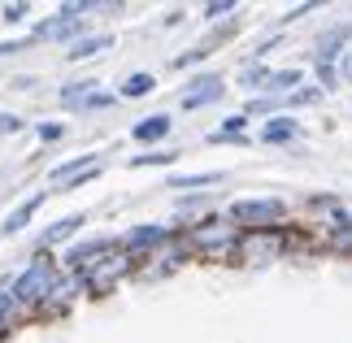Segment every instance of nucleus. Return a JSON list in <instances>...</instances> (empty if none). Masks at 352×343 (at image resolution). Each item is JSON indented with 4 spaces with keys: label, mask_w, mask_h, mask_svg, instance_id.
<instances>
[{
    "label": "nucleus",
    "mask_w": 352,
    "mask_h": 343,
    "mask_svg": "<svg viewBox=\"0 0 352 343\" xmlns=\"http://www.w3.org/2000/svg\"><path fill=\"white\" fill-rule=\"evenodd\" d=\"M348 44H352V18L327 26V31L314 39V65H340L344 52H352Z\"/></svg>",
    "instance_id": "9b49d317"
},
{
    "label": "nucleus",
    "mask_w": 352,
    "mask_h": 343,
    "mask_svg": "<svg viewBox=\"0 0 352 343\" xmlns=\"http://www.w3.org/2000/svg\"><path fill=\"white\" fill-rule=\"evenodd\" d=\"M222 183H226V174H222V170H205V174H174V178H166V191H183V196H187L192 187L205 191V187H222Z\"/></svg>",
    "instance_id": "b1692460"
},
{
    "label": "nucleus",
    "mask_w": 352,
    "mask_h": 343,
    "mask_svg": "<svg viewBox=\"0 0 352 343\" xmlns=\"http://www.w3.org/2000/svg\"><path fill=\"white\" fill-rule=\"evenodd\" d=\"M170 131H174V118H170V113H148V118H140V122L131 126V144H140V148H148V153H153L157 144L170 140Z\"/></svg>",
    "instance_id": "2eb2a0df"
},
{
    "label": "nucleus",
    "mask_w": 352,
    "mask_h": 343,
    "mask_svg": "<svg viewBox=\"0 0 352 343\" xmlns=\"http://www.w3.org/2000/svg\"><path fill=\"white\" fill-rule=\"evenodd\" d=\"M31 18V5L26 0H9V5H0V22H9V26H18Z\"/></svg>",
    "instance_id": "7c9ffc66"
},
{
    "label": "nucleus",
    "mask_w": 352,
    "mask_h": 343,
    "mask_svg": "<svg viewBox=\"0 0 352 343\" xmlns=\"http://www.w3.org/2000/svg\"><path fill=\"white\" fill-rule=\"evenodd\" d=\"M348 204H352V200H348Z\"/></svg>",
    "instance_id": "ea45409f"
},
{
    "label": "nucleus",
    "mask_w": 352,
    "mask_h": 343,
    "mask_svg": "<svg viewBox=\"0 0 352 343\" xmlns=\"http://www.w3.org/2000/svg\"><path fill=\"white\" fill-rule=\"evenodd\" d=\"M213 57V52H205V48H187V52H179V57H174V70H192V65H205Z\"/></svg>",
    "instance_id": "2f4dec72"
},
{
    "label": "nucleus",
    "mask_w": 352,
    "mask_h": 343,
    "mask_svg": "<svg viewBox=\"0 0 352 343\" xmlns=\"http://www.w3.org/2000/svg\"><path fill=\"white\" fill-rule=\"evenodd\" d=\"M104 174V166H96V170H87V174H78V178H70L61 191H78V187H87V183H96V178Z\"/></svg>",
    "instance_id": "c9c22d12"
},
{
    "label": "nucleus",
    "mask_w": 352,
    "mask_h": 343,
    "mask_svg": "<svg viewBox=\"0 0 352 343\" xmlns=\"http://www.w3.org/2000/svg\"><path fill=\"white\" fill-rule=\"evenodd\" d=\"M0 343H9V339H0Z\"/></svg>",
    "instance_id": "58836bf2"
},
{
    "label": "nucleus",
    "mask_w": 352,
    "mask_h": 343,
    "mask_svg": "<svg viewBox=\"0 0 352 343\" xmlns=\"http://www.w3.org/2000/svg\"><path fill=\"white\" fill-rule=\"evenodd\" d=\"M226 217L239 230H283L292 226V204L283 196H243L226 204Z\"/></svg>",
    "instance_id": "39448f33"
},
{
    "label": "nucleus",
    "mask_w": 352,
    "mask_h": 343,
    "mask_svg": "<svg viewBox=\"0 0 352 343\" xmlns=\"http://www.w3.org/2000/svg\"><path fill=\"white\" fill-rule=\"evenodd\" d=\"M118 44L113 39V31H91V35H83L74 48H65V61H91V57H104Z\"/></svg>",
    "instance_id": "6ab92c4d"
},
{
    "label": "nucleus",
    "mask_w": 352,
    "mask_h": 343,
    "mask_svg": "<svg viewBox=\"0 0 352 343\" xmlns=\"http://www.w3.org/2000/svg\"><path fill=\"white\" fill-rule=\"evenodd\" d=\"M183 239H187V248H192L196 261H209V265H239L243 230L226 213H209V217H200V222L183 226Z\"/></svg>",
    "instance_id": "f257e3e1"
},
{
    "label": "nucleus",
    "mask_w": 352,
    "mask_h": 343,
    "mask_svg": "<svg viewBox=\"0 0 352 343\" xmlns=\"http://www.w3.org/2000/svg\"><path fill=\"white\" fill-rule=\"evenodd\" d=\"M118 243V235H96V239H78V243H70V248L61 252V269L65 274H78L83 265H91L96 256H104Z\"/></svg>",
    "instance_id": "ddd939ff"
},
{
    "label": "nucleus",
    "mask_w": 352,
    "mask_h": 343,
    "mask_svg": "<svg viewBox=\"0 0 352 343\" xmlns=\"http://www.w3.org/2000/svg\"><path fill=\"white\" fill-rule=\"evenodd\" d=\"M239 35V18H231V22H218V26H209V35L200 39V48L205 52H218V48H226L231 39Z\"/></svg>",
    "instance_id": "bb28decb"
},
{
    "label": "nucleus",
    "mask_w": 352,
    "mask_h": 343,
    "mask_svg": "<svg viewBox=\"0 0 352 343\" xmlns=\"http://www.w3.org/2000/svg\"><path fill=\"white\" fill-rule=\"evenodd\" d=\"M35 135H39V144H57V140H65V122H39Z\"/></svg>",
    "instance_id": "72a5a7b5"
},
{
    "label": "nucleus",
    "mask_w": 352,
    "mask_h": 343,
    "mask_svg": "<svg viewBox=\"0 0 352 343\" xmlns=\"http://www.w3.org/2000/svg\"><path fill=\"white\" fill-rule=\"evenodd\" d=\"M174 161H179V148H153V153H140V157H131L126 166L131 170H148V166H174Z\"/></svg>",
    "instance_id": "c85d7f7f"
},
{
    "label": "nucleus",
    "mask_w": 352,
    "mask_h": 343,
    "mask_svg": "<svg viewBox=\"0 0 352 343\" xmlns=\"http://www.w3.org/2000/svg\"><path fill=\"white\" fill-rule=\"evenodd\" d=\"M318 252H331V256H352V226H340V230H327L318 243Z\"/></svg>",
    "instance_id": "cd10ccee"
},
{
    "label": "nucleus",
    "mask_w": 352,
    "mask_h": 343,
    "mask_svg": "<svg viewBox=\"0 0 352 343\" xmlns=\"http://www.w3.org/2000/svg\"><path fill=\"white\" fill-rule=\"evenodd\" d=\"M270 70L274 65L270 61H248L243 70L235 74V87H243V91H252V96H261V87H265V78H270Z\"/></svg>",
    "instance_id": "a878e982"
},
{
    "label": "nucleus",
    "mask_w": 352,
    "mask_h": 343,
    "mask_svg": "<svg viewBox=\"0 0 352 343\" xmlns=\"http://www.w3.org/2000/svg\"><path fill=\"white\" fill-rule=\"evenodd\" d=\"M192 248H187V239H183V230H179V235H174L170 243H166V248H161V252H153V256H148L144 261V265H140V278L144 283H161V278H174V274H179L183 265H192Z\"/></svg>",
    "instance_id": "9d476101"
},
{
    "label": "nucleus",
    "mask_w": 352,
    "mask_h": 343,
    "mask_svg": "<svg viewBox=\"0 0 352 343\" xmlns=\"http://www.w3.org/2000/svg\"><path fill=\"white\" fill-rule=\"evenodd\" d=\"M83 222H87V213L78 209V213H65V217H57L48 230H39V239H35V252H52V248H61V243H70L78 230H83Z\"/></svg>",
    "instance_id": "4468645a"
},
{
    "label": "nucleus",
    "mask_w": 352,
    "mask_h": 343,
    "mask_svg": "<svg viewBox=\"0 0 352 343\" xmlns=\"http://www.w3.org/2000/svg\"><path fill=\"white\" fill-rule=\"evenodd\" d=\"M205 209H209V191H187V196L174 200V226L183 230V226L200 222V217H209Z\"/></svg>",
    "instance_id": "412c9836"
},
{
    "label": "nucleus",
    "mask_w": 352,
    "mask_h": 343,
    "mask_svg": "<svg viewBox=\"0 0 352 343\" xmlns=\"http://www.w3.org/2000/svg\"><path fill=\"white\" fill-rule=\"evenodd\" d=\"M78 300H83V287H78L74 274H65V278L57 283V291H52V300L35 313V322H61V318H70Z\"/></svg>",
    "instance_id": "f8f14e48"
},
{
    "label": "nucleus",
    "mask_w": 352,
    "mask_h": 343,
    "mask_svg": "<svg viewBox=\"0 0 352 343\" xmlns=\"http://www.w3.org/2000/svg\"><path fill=\"white\" fill-rule=\"evenodd\" d=\"M83 13H96V5L91 0H65V5H57L48 13V18H39L31 31V44H65V48H74L78 39H83Z\"/></svg>",
    "instance_id": "20e7f679"
},
{
    "label": "nucleus",
    "mask_w": 352,
    "mask_h": 343,
    "mask_svg": "<svg viewBox=\"0 0 352 343\" xmlns=\"http://www.w3.org/2000/svg\"><path fill=\"white\" fill-rule=\"evenodd\" d=\"M322 96H327V91H322L318 83H305V87H296L283 104H287V109H314V104H322Z\"/></svg>",
    "instance_id": "c756f323"
},
{
    "label": "nucleus",
    "mask_w": 352,
    "mask_h": 343,
    "mask_svg": "<svg viewBox=\"0 0 352 343\" xmlns=\"http://www.w3.org/2000/svg\"><path fill=\"white\" fill-rule=\"evenodd\" d=\"M292 252V226L283 230H243L239 239V265H270Z\"/></svg>",
    "instance_id": "423d86ee"
},
{
    "label": "nucleus",
    "mask_w": 352,
    "mask_h": 343,
    "mask_svg": "<svg viewBox=\"0 0 352 343\" xmlns=\"http://www.w3.org/2000/svg\"><path fill=\"white\" fill-rule=\"evenodd\" d=\"M314 74H318V87L322 91H335V87H340V65H314Z\"/></svg>",
    "instance_id": "473e14b6"
},
{
    "label": "nucleus",
    "mask_w": 352,
    "mask_h": 343,
    "mask_svg": "<svg viewBox=\"0 0 352 343\" xmlns=\"http://www.w3.org/2000/svg\"><path fill=\"white\" fill-rule=\"evenodd\" d=\"M96 166H104V161H100V153H78V157H65V161H57V166L48 170V178H52L57 187H65L70 178L87 174V170H96Z\"/></svg>",
    "instance_id": "a211bd4d"
},
{
    "label": "nucleus",
    "mask_w": 352,
    "mask_h": 343,
    "mask_svg": "<svg viewBox=\"0 0 352 343\" xmlns=\"http://www.w3.org/2000/svg\"><path fill=\"white\" fill-rule=\"evenodd\" d=\"M61 278H65L61 256H57V252H35L18 274H9V291H13V300L26 309V318L35 322V313L52 300V291H57Z\"/></svg>",
    "instance_id": "f03ea898"
},
{
    "label": "nucleus",
    "mask_w": 352,
    "mask_h": 343,
    "mask_svg": "<svg viewBox=\"0 0 352 343\" xmlns=\"http://www.w3.org/2000/svg\"><path fill=\"white\" fill-rule=\"evenodd\" d=\"M174 235H179V226H174V222H135V226H126L118 235V243L131 256H140V265H144V261L153 256V252H161Z\"/></svg>",
    "instance_id": "0eeeda50"
},
{
    "label": "nucleus",
    "mask_w": 352,
    "mask_h": 343,
    "mask_svg": "<svg viewBox=\"0 0 352 343\" xmlns=\"http://www.w3.org/2000/svg\"><path fill=\"white\" fill-rule=\"evenodd\" d=\"M179 22H183V9H170L166 18H161V26H179Z\"/></svg>",
    "instance_id": "4c0bfd02"
},
{
    "label": "nucleus",
    "mask_w": 352,
    "mask_h": 343,
    "mask_svg": "<svg viewBox=\"0 0 352 343\" xmlns=\"http://www.w3.org/2000/svg\"><path fill=\"white\" fill-rule=\"evenodd\" d=\"M226 96V74H218V70H200V74H192L183 83V91H179V109L183 113H200V109H209V104H218Z\"/></svg>",
    "instance_id": "1a4fd4ad"
},
{
    "label": "nucleus",
    "mask_w": 352,
    "mask_h": 343,
    "mask_svg": "<svg viewBox=\"0 0 352 343\" xmlns=\"http://www.w3.org/2000/svg\"><path fill=\"white\" fill-rule=\"evenodd\" d=\"M57 100H61V109H70V113H91V109L118 104V91H104L96 78H74V83L57 87Z\"/></svg>",
    "instance_id": "6e6552de"
},
{
    "label": "nucleus",
    "mask_w": 352,
    "mask_h": 343,
    "mask_svg": "<svg viewBox=\"0 0 352 343\" xmlns=\"http://www.w3.org/2000/svg\"><path fill=\"white\" fill-rule=\"evenodd\" d=\"M318 5H296V9H287V18H283V26H287V22H300L305 18V13H314Z\"/></svg>",
    "instance_id": "e433bc0d"
},
{
    "label": "nucleus",
    "mask_w": 352,
    "mask_h": 343,
    "mask_svg": "<svg viewBox=\"0 0 352 343\" xmlns=\"http://www.w3.org/2000/svg\"><path fill=\"white\" fill-rule=\"evenodd\" d=\"M26 322H31V318H26V309L18 305V300H13L9 278H0V339H13Z\"/></svg>",
    "instance_id": "f3484780"
},
{
    "label": "nucleus",
    "mask_w": 352,
    "mask_h": 343,
    "mask_svg": "<svg viewBox=\"0 0 352 343\" xmlns=\"http://www.w3.org/2000/svg\"><path fill=\"white\" fill-rule=\"evenodd\" d=\"M153 91H157V74L153 70H131L118 83V100H144V96H153Z\"/></svg>",
    "instance_id": "5701e85b"
},
{
    "label": "nucleus",
    "mask_w": 352,
    "mask_h": 343,
    "mask_svg": "<svg viewBox=\"0 0 352 343\" xmlns=\"http://www.w3.org/2000/svg\"><path fill=\"white\" fill-rule=\"evenodd\" d=\"M243 5L239 0H209V5H200V26H218V22H231L239 18Z\"/></svg>",
    "instance_id": "393cba45"
},
{
    "label": "nucleus",
    "mask_w": 352,
    "mask_h": 343,
    "mask_svg": "<svg viewBox=\"0 0 352 343\" xmlns=\"http://www.w3.org/2000/svg\"><path fill=\"white\" fill-rule=\"evenodd\" d=\"M248 113H243V109H239V113H226L222 118V126L218 131H209V144H248Z\"/></svg>",
    "instance_id": "4be33fe9"
},
{
    "label": "nucleus",
    "mask_w": 352,
    "mask_h": 343,
    "mask_svg": "<svg viewBox=\"0 0 352 343\" xmlns=\"http://www.w3.org/2000/svg\"><path fill=\"white\" fill-rule=\"evenodd\" d=\"M74 278H78V287H83V300H104V296H113L122 283L140 278V256H131L122 243H113L109 252L96 256L91 265H83Z\"/></svg>",
    "instance_id": "7ed1b4c3"
},
{
    "label": "nucleus",
    "mask_w": 352,
    "mask_h": 343,
    "mask_svg": "<svg viewBox=\"0 0 352 343\" xmlns=\"http://www.w3.org/2000/svg\"><path fill=\"white\" fill-rule=\"evenodd\" d=\"M26 131V118L18 113H0V135H22Z\"/></svg>",
    "instance_id": "f704fd0d"
},
{
    "label": "nucleus",
    "mask_w": 352,
    "mask_h": 343,
    "mask_svg": "<svg viewBox=\"0 0 352 343\" xmlns=\"http://www.w3.org/2000/svg\"><path fill=\"white\" fill-rule=\"evenodd\" d=\"M296 140H300V122H296L292 113H278V118L261 122V144L283 148V144H296Z\"/></svg>",
    "instance_id": "aec40b11"
},
{
    "label": "nucleus",
    "mask_w": 352,
    "mask_h": 343,
    "mask_svg": "<svg viewBox=\"0 0 352 343\" xmlns=\"http://www.w3.org/2000/svg\"><path fill=\"white\" fill-rule=\"evenodd\" d=\"M48 196H52V191H31V196H26V200L18 204V209H13V213L5 217V226H0V235H5V239L22 235V230L35 222V213H39V209H44V204H48Z\"/></svg>",
    "instance_id": "dca6fc26"
}]
</instances>
